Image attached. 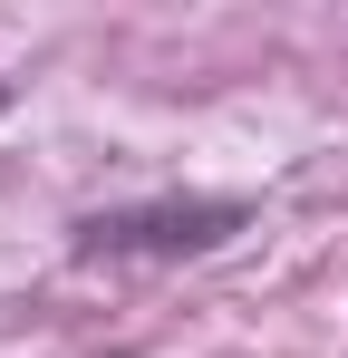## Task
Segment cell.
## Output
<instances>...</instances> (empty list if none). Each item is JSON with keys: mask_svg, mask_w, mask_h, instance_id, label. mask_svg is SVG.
<instances>
[{"mask_svg": "<svg viewBox=\"0 0 348 358\" xmlns=\"http://www.w3.org/2000/svg\"><path fill=\"white\" fill-rule=\"evenodd\" d=\"M242 223V203H165V213H116V223H87L97 252H203Z\"/></svg>", "mask_w": 348, "mask_h": 358, "instance_id": "6da1fadb", "label": "cell"}]
</instances>
